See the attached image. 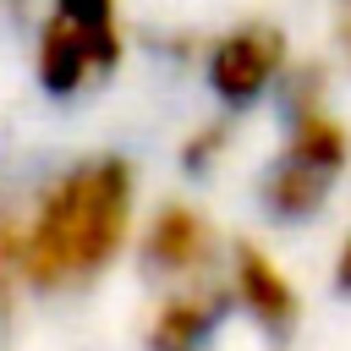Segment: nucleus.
I'll list each match as a JSON object with an SVG mask.
<instances>
[{"label": "nucleus", "mask_w": 351, "mask_h": 351, "mask_svg": "<svg viewBox=\"0 0 351 351\" xmlns=\"http://www.w3.org/2000/svg\"><path fill=\"white\" fill-rule=\"evenodd\" d=\"M329 55L335 71L351 82V0H329Z\"/></svg>", "instance_id": "obj_9"}, {"label": "nucleus", "mask_w": 351, "mask_h": 351, "mask_svg": "<svg viewBox=\"0 0 351 351\" xmlns=\"http://www.w3.org/2000/svg\"><path fill=\"white\" fill-rule=\"evenodd\" d=\"M329 285L351 302V219H346L340 236H335V252H329Z\"/></svg>", "instance_id": "obj_10"}, {"label": "nucleus", "mask_w": 351, "mask_h": 351, "mask_svg": "<svg viewBox=\"0 0 351 351\" xmlns=\"http://www.w3.org/2000/svg\"><path fill=\"white\" fill-rule=\"evenodd\" d=\"M230 143H236L230 115L192 126V132H186V143H181V170H192V176H214V170L230 159Z\"/></svg>", "instance_id": "obj_8"}, {"label": "nucleus", "mask_w": 351, "mask_h": 351, "mask_svg": "<svg viewBox=\"0 0 351 351\" xmlns=\"http://www.w3.org/2000/svg\"><path fill=\"white\" fill-rule=\"evenodd\" d=\"M225 318H230V302H225L219 280L165 285L143 318V351H208L214 335L225 329Z\"/></svg>", "instance_id": "obj_7"}, {"label": "nucleus", "mask_w": 351, "mask_h": 351, "mask_svg": "<svg viewBox=\"0 0 351 351\" xmlns=\"http://www.w3.org/2000/svg\"><path fill=\"white\" fill-rule=\"evenodd\" d=\"M351 170V121L335 104L324 66H296L280 93V143L258 176V203L274 225H313Z\"/></svg>", "instance_id": "obj_2"}, {"label": "nucleus", "mask_w": 351, "mask_h": 351, "mask_svg": "<svg viewBox=\"0 0 351 351\" xmlns=\"http://www.w3.org/2000/svg\"><path fill=\"white\" fill-rule=\"evenodd\" d=\"M143 225V181L126 154H77L22 197H0V269L33 296L99 285Z\"/></svg>", "instance_id": "obj_1"}, {"label": "nucleus", "mask_w": 351, "mask_h": 351, "mask_svg": "<svg viewBox=\"0 0 351 351\" xmlns=\"http://www.w3.org/2000/svg\"><path fill=\"white\" fill-rule=\"evenodd\" d=\"M296 66L302 60L291 49V33L274 16H236L219 33H208L203 49H197L203 88L225 115H241V110L280 99Z\"/></svg>", "instance_id": "obj_4"}, {"label": "nucleus", "mask_w": 351, "mask_h": 351, "mask_svg": "<svg viewBox=\"0 0 351 351\" xmlns=\"http://www.w3.org/2000/svg\"><path fill=\"white\" fill-rule=\"evenodd\" d=\"M219 285H225V302L236 318H247L263 340H291L302 329V285L296 274L280 263V252L258 236H230V252H225V269H219Z\"/></svg>", "instance_id": "obj_6"}, {"label": "nucleus", "mask_w": 351, "mask_h": 351, "mask_svg": "<svg viewBox=\"0 0 351 351\" xmlns=\"http://www.w3.org/2000/svg\"><path fill=\"white\" fill-rule=\"evenodd\" d=\"M16 296H22V285L0 269V346H5V335H11V318H16Z\"/></svg>", "instance_id": "obj_11"}, {"label": "nucleus", "mask_w": 351, "mask_h": 351, "mask_svg": "<svg viewBox=\"0 0 351 351\" xmlns=\"http://www.w3.org/2000/svg\"><path fill=\"white\" fill-rule=\"evenodd\" d=\"M126 60L121 0H44L33 33V77L49 99H82Z\"/></svg>", "instance_id": "obj_3"}, {"label": "nucleus", "mask_w": 351, "mask_h": 351, "mask_svg": "<svg viewBox=\"0 0 351 351\" xmlns=\"http://www.w3.org/2000/svg\"><path fill=\"white\" fill-rule=\"evenodd\" d=\"M137 263L159 285H208L225 269L230 236L214 225V214L192 197H165L137 225Z\"/></svg>", "instance_id": "obj_5"}]
</instances>
